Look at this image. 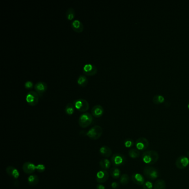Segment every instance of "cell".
Returning <instances> with one entry per match:
<instances>
[{"instance_id": "1", "label": "cell", "mask_w": 189, "mask_h": 189, "mask_svg": "<svg viewBox=\"0 0 189 189\" xmlns=\"http://www.w3.org/2000/svg\"><path fill=\"white\" fill-rule=\"evenodd\" d=\"M159 158V154L154 150L146 151L142 154V160L143 162L148 165H152L157 163Z\"/></svg>"}, {"instance_id": "2", "label": "cell", "mask_w": 189, "mask_h": 189, "mask_svg": "<svg viewBox=\"0 0 189 189\" xmlns=\"http://www.w3.org/2000/svg\"><path fill=\"white\" fill-rule=\"evenodd\" d=\"M93 120V117L89 113H84L80 115L78 119L79 125L82 128H86L92 124Z\"/></svg>"}, {"instance_id": "3", "label": "cell", "mask_w": 189, "mask_h": 189, "mask_svg": "<svg viewBox=\"0 0 189 189\" xmlns=\"http://www.w3.org/2000/svg\"><path fill=\"white\" fill-rule=\"evenodd\" d=\"M103 134V129L99 125H95L91 128L87 133V136L92 140H97L101 138Z\"/></svg>"}, {"instance_id": "4", "label": "cell", "mask_w": 189, "mask_h": 189, "mask_svg": "<svg viewBox=\"0 0 189 189\" xmlns=\"http://www.w3.org/2000/svg\"><path fill=\"white\" fill-rule=\"evenodd\" d=\"M73 104L76 109L80 112L86 113L89 108V104L86 99L82 98L77 99L73 101Z\"/></svg>"}, {"instance_id": "5", "label": "cell", "mask_w": 189, "mask_h": 189, "mask_svg": "<svg viewBox=\"0 0 189 189\" xmlns=\"http://www.w3.org/2000/svg\"><path fill=\"white\" fill-rule=\"evenodd\" d=\"M144 174L149 179L154 180L159 177V172L157 169L152 166H146L144 168Z\"/></svg>"}, {"instance_id": "6", "label": "cell", "mask_w": 189, "mask_h": 189, "mask_svg": "<svg viewBox=\"0 0 189 189\" xmlns=\"http://www.w3.org/2000/svg\"><path fill=\"white\" fill-rule=\"evenodd\" d=\"M39 95L35 91H30L27 93L26 96V101L30 106H34L39 103Z\"/></svg>"}, {"instance_id": "7", "label": "cell", "mask_w": 189, "mask_h": 189, "mask_svg": "<svg viewBox=\"0 0 189 189\" xmlns=\"http://www.w3.org/2000/svg\"><path fill=\"white\" fill-rule=\"evenodd\" d=\"M111 161L113 165L115 167H118L123 165L126 163V158L120 153H115L112 157Z\"/></svg>"}, {"instance_id": "8", "label": "cell", "mask_w": 189, "mask_h": 189, "mask_svg": "<svg viewBox=\"0 0 189 189\" xmlns=\"http://www.w3.org/2000/svg\"><path fill=\"white\" fill-rule=\"evenodd\" d=\"M83 72L84 75L88 76H93L97 73V67L92 64H86L83 67Z\"/></svg>"}, {"instance_id": "9", "label": "cell", "mask_w": 189, "mask_h": 189, "mask_svg": "<svg viewBox=\"0 0 189 189\" xmlns=\"http://www.w3.org/2000/svg\"><path fill=\"white\" fill-rule=\"evenodd\" d=\"M149 146V142L145 138H140L136 140L135 146L139 150H145L148 149Z\"/></svg>"}, {"instance_id": "10", "label": "cell", "mask_w": 189, "mask_h": 189, "mask_svg": "<svg viewBox=\"0 0 189 189\" xmlns=\"http://www.w3.org/2000/svg\"><path fill=\"white\" fill-rule=\"evenodd\" d=\"M189 164V159L185 156H181L177 158L175 161V165L179 169L186 168Z\"/></svg>"}, {"instance_id": "11", "label": "cell", "mask_w": 189, "mask_h": 189, "mask_svg": "<svg viewBox=\"0 0 189 189\" xmlns=\"http://www.w3.org/2000/svg\"><path fill=\"white\" fill-rule=\"evenodd\" d=\"M34 88L39 97H42L47 90L48 86L44 82H39L35 85Z\"/></svg>"}, {"instance_id": "12", "label": "cell", "mask_w": 189, "mask_h": 189, "mask_svg": "<svg viewBox=\"0 0 189 189\" xmlns=\"http://www.w3.org/2000/svg\"><path fill=\"white\" fill-rule=\"evenodd\" d=\"M109 177V174L108 172L105 170H102L98 172L96 175V181L98 183H104L108 180Z\"/></svg>"}, {"instance_id": "13", "label": "cell", "mask_w": 189, "mask_h": 189, "mask_svg": "<svg viewBox=\"0 0 189 189\" xmlns=\"http://www.w3.org/2000/svg\"><path fill=\"white\" fill-rule=\"evenodd\" d=\"M22 170L26 174H31L35 172L36 170V165L33 163L28 161L24 163L22 165Z\"/></svg>"}, {"instance_id": "14", "label": "cell", "mask_w": 189, "mask_h": 189, "mask_svg": "<svg viewBox=\"0 0 189 189\" xmlns=\"http://www.w3.org/2000/svg\"><path fill=\"white\" fill-rule=\"evenodd\" d=\"M71 27L74 32L78 33L83 32L84 29L83 24L78 20H76L72 22Z\"/></svg>"}, {"instance_id": "15", "label": "cell", "mask_w": 189, "mask_h": 189, "mask_svg": "<svg viewBox=\"0 0 189 189\" xmlns=\"http://www.w3.org/2000/svg\"><path fill=\"white\" fill-rule=\"evenodd\" d=\"M91 113L95 118H100L103 115V107L101 105H95L92 108Z\"/></svg>"}, {"instance_id": "16", "label": "cell", "mask_w": 189, "mask_h": 189, "mask_svg": "<svg viewBox=\"0 0 189 189\" xmlns=\"http://www.w3.org/2000/svg\"><path fill=\"white\" fill-rule=\"evenodd\" d=\"M132 180L138 185H143L145 183L144 177L139 173H135L132 175Z\"/></svg>"}, {"instance_id": "17", "label": "cell", "mask_w": 189, "mask_h": 189, "mask_svg": "<svg viewBox=\"0 0 189 189\" xmlns=\"http://www.w3.org/2000/svg\"><path fill=\"white\" fill-rule=\"evenodd\" d=\"M6 172L9 176L14 178L15 179H17L20 176V172L18 170L12 166H7L6 169Z\"/></svg>"}, {"instance_id": "18", "label": "cell", "mask_w": 189, "mask_h": 189, "mask_svg": "<svg viewBox=\"0 0 189 189\" xmlns=\"http://www.w3.org/2000/svg\"><path fill=\"white\" fill-rule=\"evenodd\" d=\"M99 152L101 155L105 158H109L112 154V151L111 149L108 146H103L100 148Z\"/></svg>"}, {"instance_id": "19", "label": "cell", "mask_w": 189, "mask_h": 189, "mask_svg": "<svg viewBox=\"0 0 189 189\" xmlns=\"http://www.w3.org/2000/svg\"><path fill=\"white\" fill-rule=\"evenodd\" d=\"M28 183L30 186H35L39 183V177L35 175H31L27 179Z\"/></svg>"}, {"instance_id": "20", "label": "cell", "mask_w": 189, "mask_h": 189, "mask_svg": "<svg viewBox=\"0 0 189 189\" xmlns=\"http://www.w3.org/2000/svg\"><path fill=\"white\" fill-rule=\"evenodd\" d=\"M77 83L79 86L82 87H85L88 83V80L86 76L80 75L77 80Z\"/></svg>"}, {"instance_id": "21", "label": "cell", "mask_w": 189, "mask_h": 189, "mask_svg": "<svg viewBox=\"0 0 189 189\" xmlns=\"http://www.w3.org/2000/svg\"><path fill=\"white\" fill-rule=\"evenodd\" d=\"M166 183L163 179H159L154 184V189H166Z\"/></svg>"}, {"instance_id": "22", "label": "cell", "mask_w": 189, "mask_h": 189, "mask_svg": "<svg viewBox=\"0 0 189 189\" xmlns=\"http://www.w3.org/2000/svg\"><path fill=\"white\" fill-rule=\"evenodd\" d=\"M99 165L104 170H106L110 168L111 163L109 160L107 159H103L99 161Z\"/></svg>"}, {"instance_id": "23", "label": "cell", "mask_w": 189, "mask_h": 189, "mask_svg": "<svg viewBox=\"0 0 189 189\" xmlns=\"http://www.w3.org/2000/svg\"><path fill=\"white\" fill-rule=\"evenodd\" d=\"M76 16V12L74 9L72 7H69L66 11V18L69 21H72Z\"/></svg>"}, {"instance_id": "24", "label": "cell", "mask_w": 189, "mask_h": 189, "mask_svg": "<svg viewBox=\"0 0 189 189\" xmlns=\"http://www.w3.org/2000/svg\"><path fill=\"white\" fill-rule=\"evenodd\" d=\"M75 108L73 104L68 103L65 107V113L68 115H73L75 111Z\"/></svg>"}, {"instance_id": "25", "label": "cell", "mask_w": 189, "mask_h": 189, "mask_svg": "<svg viewBox=\"0 0 189 189\" xmlns=\"http://www.w3.org/2000/svg\"><path fill=\"white\" fill-rule=\"evenodd\" d=\"M110 174L113 178L114 179H118L120 176L121 172L120 170L117 167H113L111 169Z\"/></svg>"}, {"instance_id": "26", "label": "cell", "mask_w": 189, "mask_h": 189, "mask_svg": "<svg viewBox=\"0 0 189 189\" xmlns=\"http://www.w3.org/2000/svg\"><path fill=\"white\" fill-rule=\"evenodd\" d=\"M128 154L129 157L133 159H137L139 158L140 155V151L137 149H131L129 151Z\"/></svg>"}, {"instance_id": "27", "label": "cell", "mask_w": 189, "mask_h": 189, "mask_svg": "<svg viewBox=\"0 0 189 189\" xmlns=\"http://www.w3.org/2000/svg\"><path fill=\"white\" fill-rule=\"evenodd\" d=\"M129 181H130V177L128 175L124 174L121 175L120 178V183L121 185H126L129 183Z\"/></svg>"}, {"instance_id": "28", "label": "cell", "mask_w": 189, "mask_h": 189, "mask_svg": "<svg viewBox=\"0 0 189 189\" xmlns=\"http://www.w3.org/2000/svg\"><path fill=\"white\" fill-rule=\"evenodd\" d=\"M134 144L133 139H127L124 141V145L126 148H130L132 147Z\"/></svg>"}, {"instance_id": "29", "label": "cell", "mask_w": 189, "mask_h": 189, "mask_svg": "<svg viewBox=\"0 0 189 189\" xmlns=\"http://www.w3.org/2000/svg\"><path fill=\"white\" fill-rule=\"evenodd\" d=\"M33 87H35L33 83L30 80L26 81L24 83V88L27 90H31L33 88Z\"/></svg>"}, {"instance_id": "30", "label": "cell", "mask_w": 189, "mask_h": 189, "mask_svg": "<svg viewBox=\"0 0 189 189\" xmlns=\"http://www.w3.org/2000/svg\"><path fill=\"white\" fill-rule=\"evenodd\" d=\"M153 187H154L153 184L149 181H146L144 184L143 185V189H153Z\"/></svg>"}, {"instance_id": "31", "label": "cell", "mask_w": 189, "mask_h": 189, "mask_svg": "<svg viewBox=\"0 0 189 189\" xmlns=\"http://www.w3.org/2000/svg\"><path fill=\"white\" fill-rule=\"evenodd\" d=\"M46 170L45 165L42 164H39L36 165V170L39 172H43Z\"/></svg>"}, {"instance_id": "32", "label": "cell", "mask_w": 189, "mask_h": 189, "mask_svg": "<svg viewBox=\"0 0 189 189\" xmlns=\"http://www.w3.org/2000/svg\"><path fill=\"white\" fill-rule=\"evenodd\" d=\"M111 186H112V187L113 189H117L119 187L118 183H117V182H113V183H112Z\"/></svg>"}, {"instance_id": "33", "label": "cell", "mask_w": 189, "mask_h": 189, "mask_svg": "<svg viewBox=\"0 0 189 189\" xmlns=\"http://www.w3.org/2000/svg\"><path fill=\"white\" fill-rule=\"evenodd\" d=\"M158 99L160 103H162L164 101V98L162 95H158Z\"/></svg>"}, {"instance_id": "34", "label": "cell", "mask_w": 189, "mask_h": 189, "mask_svg": "<svg viewBox=\"0 0 189 189\" xmlns=\"http://www.w3.org/2000/svg\"><path fill=\"white\" fill-rule=\"evenodd\" d=\"M97 189H106L105 186L102 184H99L97 186Z\"/></svg>"}]
</instances>
